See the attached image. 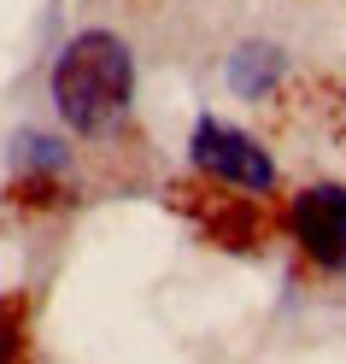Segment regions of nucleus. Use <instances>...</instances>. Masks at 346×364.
I'll use <instances>...</instances> for the list:
<instances>
[{
    "mask_svg": "<svg viewBox=\"0 0 346 364\" xmlns=\"http://www.w3.org/2000/svg\"><path fill=\"white\" fill-rule=\"evenodd\" d=\"M71 159H65L59 141H48V135H18V171H30V176H59Z\"/></svg>",
    "mask_w": 346,
    "mask_h": 364,
    "instance_id": "5",
    "label": "nucleus"
},
{
    "mask_svg": "<svg viewBox=\"0 0 346 364\" xmlns=\"http://www.w3.org/2000/svg\"><path fill=\"white\" fill-rule=\"evenodd\" d=\"M288 235L323 277H346V182H306L288 200Z\"/></svg>",
    "mask_w": 346,
    "mask_h": 364,
    "instance_id": "3",
    "label": "nucleus"
},
{
    "mask_svg": "<svg viewBox=\"0 0 346 364\" xmlns=\"http://www.w3.org/2000/svg\"><path fill=\"white\" fill-rule=\"evenodd\" d=\"M282 77H288V53L276 41H241L229 53V88L241 100H270L282 88Z\"/></svg>",
    "mask_w": 346,
    "mask_h": 364,
    "instance_id": "4",
    "label": "nucleus"
},
{
    "mask_svg": "<svg viewBox=\"0 0 346 364\" xmlns=\"http://www.w3.org/2000/svg\"><path fill=\"white\" fill-rule=\"evenodd\" d=\"M18 347H24V335H18V317L0 306V364H18Z\"/></svg>",
    "mask_w": 346,
    "mask_h": 364,
    "instance_id": "6",
    "label": "nucleus"
},
{
    "mask_svg": "<svg viewBox=\"0 0 346 364\" xmlns=\"http://www.w3.org/2000/svg\"><path fill=\"white\" fill-rule=\"evenodd\" d=\"M48 95L59 124L82 141H106L135 106V53L112 30H82L59 48L48 71Z\"/></svg>",
    "mask_w": 346,
    "mask_h": 364,
    "instance_id": "1",
    "label": "nucleus"
},
{
    "mask_svg": "<svg viewBox=\"0 0 346 364\" xmlns=\"http://www.w3.org/2000/svg\"><path fill=\"white\" fill-rule=\"evenodd\" d=\"M340 112H346V95H340Z\"/></svg>",
    "mask_w": 346,
    "mask_h": 364,
    "instance_id": "7",
    "label": "nucleus"
},
{
    "mask_svg": "<svg viewBox=\"0 0 346 364\" xmlns=\"http://www.w3.org/2000/svg\"><path fill=\"white\" fill-rule=\"evenodd\" d=\"M188 165H194L205 182H217V188H229V194H247V200H264V194H276V182H282L270 147L259 141V135L223 124V118H200V124H194V135H188Z\"/></svg>",
    "mask_w": 346,
    "mask_h": 364,
    "instance_id": "2",
    "label": "nucleus"
}]
</instances>
